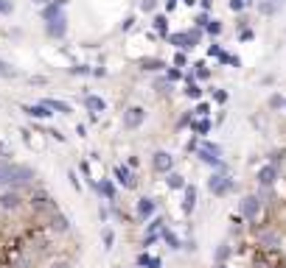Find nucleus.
Listing matches in <instances>:
<instances>
[{
  "mask_svg": "<svg viewBox=\"0 0 286 268\" xmlns=\"http://www.w3.org/2000/svg\"><path fill=\"white\" fill-rule=\"evenodd\" d=\"M196 156H199L205 165H213V168H225V162H222V148L216 143H202L199 148H196Z\"/></svg>",
  "mask_w": 286,
  "mask_h": 268,
  "instance_id": "nucleus-1",
  "label": "nucleus"
},
{
  "mask_svg": "<svg viewBox=\"0 0 286 268\" xmlns=\"http://www.w3.org/2000/svg\"><path fill=\"white\" fill-rule=\"evenodd\" d=\"M208 190H211L213 196H227V193L233 190V179L225 176V173H213V176L208 179Z\"/></svg>",
  "mask_w": 286,
  "mask_h": 268,
  "instance_id": "nucleus-2",
  "label": "nucleus"
},
{
  "mask_svg": "<svg viewBox=\"0 0 286 268\" xmlns=\"http://www.w3.org/2000/svg\"><path fill=\"white\" fill-rule=\"evenodd\" d=\"M152 168L157 173H166V176H169L171 168H174V156H171L169 151H154L152 154Z\"/></svg>",
  "mask_w": 286,
  "mask_h": 268,
  "instance_id": "nucleus-3",
  "label": "nucleus"
},
{
  "mask_svg": "<svg viewBox=\"0 0 286 268\" xmlns=\"http://www.w3.org/2000/svg\"><path fill=\"white\" fill-rule=\"evenodd\" d=\"M143 120H146V109L129 106L127 112H124V129H138V126H143Z\"/></svg>",
  "mask_w": 286,
  "mask_h": 268,
  "instance_id": "nucleus-4",
  "label": "nucleus"
},
{
  "mask_svg": "<svg viewBox=\"0 0 286 268\" xmlns=\"http://www.w3.org/2000/svg\"><path fill=\"white\" fill-rule=\"evenodd\" d=\"M45 31H48L51 39H62V36L67 34V17L65 14H59V17L48 20V23H45Z\"/></svg>",
  "mask_w": 286,
  "mask_h": 268,
  "instance_id": "nucleus-5",
  "label": "nucleus"
},
{
  "mask_svg": "<svg viewBox=\"0 0 286 268\" xmlns=\"http://www.w3.org/2000/svg\"><path fill=\"white\" fill-rule=\"evenodd\" d=\"M23 112L28 115V118H39V120H45V118H51V112H54V109L45 106V103H25Z\"/></svg>",
  "mask_w": 286,
  "mask_h": 268,
  "instance_id": "nucleus-6",
  "label": "nucleus"
},
{
  "mask_svg": "<svg viewBox=\"0 0 286 268\" xmlns=\"http://www.w3.org/2000/svg\"><path fill=\"white\" fill-rule=\"evenodd\" d=\"M258 209H261V201H258L256 196H247V198L241 201V215H244V218L253 221V218L258 215Z\"/></svg>",
  "mask_w": 286,
  "mask_h": 268,
  "instance_id": "nucleus-7",
  "label": "nucleus"
},
{
  "mask_svg": "<svg viewBox=\"0 0 286 268\" xmlns=\"http://www.w3.org/2000/svg\"><path fill=\"white\" fill-rule=\"evenodd\" d=\"M65 3H67V0H51L48 6L43 9V20H45V23H48V20H54V17H59L62 9H65Z\"/></svg>",
  "mask_w": 286,
  "mask_h": 268,
  "instance_id": "nucleus-8",
  "label": "nucleus"
},
{
  "mask_svg": "<svg viewBox=\"0 0 286 268\" xmlns=\"http://www.w3.org/2000/svg\"><path fill=\"white\" fill-rule=\"evenodd\" d=\"M196 209V187L194 185H185V198H183V212L191 215Z\"/></svg>",
  "mask_w": 286,
  "mask_h": 268,
  "instance_id": "nucleus-9",
  "label": "nucleus"
},
{
  "mask_svg": "<svg viewBox=\"0 0 286 268\" xmlns=\"http://www.w3.org/2000/svg\"><path fill=\"white\" fill-rule=\"evenodd\" d=\"M154 209H157V207H154V198H146V196H143V198L138 201V218H143V221L152 218Z\"/></svg>",
  "mask_w": 286,
  "mask_h": 268,
  "instance_id": "nucleus-10",
  "label": "nucleus"
},
{
  "mask_svg": "<svg viewBox=\"0 0 286 268\" xmlns=\"http://www.w3.org/2000/svg\"><path fill=\"white\" fill-rule=\"evenodd\" d=\"M115 182H118V185H124V187H135L132 171H129V168H124V165H118L115 168Z\"/></svg>",
  "mask_w": 286,
  "mask_h": 268,
  "instance_id": "nucleus-11",
  "label": "nucleus"
},
{
  "mask_svg": "<svg viewBox=\"0 0 286 268\" xmlns=\"http://www.w3.org/2000/svg\"><path fill=\"white\" fill-rule=\"evenodd\" d=\"M14 173H17V165L0 162V185H14Z\"/></svg>",
  "mask_w": 286,
  "mask_h": 268,
  "instance_id": "nucleus-12",
  "label": "nucleus"
},
{
  "mask_svg": "<svg viewBox=\"0 0 286 268\" xmlns=\"http://www.w3.org/2000/svg\"><path fill=\"white\" fill-rule=\"evenodd\" d=\"M275 179H278V171H275V165H264L261 171H258V182H261V185H272Z\"/></svg>",
  "mask_w": 286,
  "mask_h": 268,
  "instance_id": "nucleus-13",
  "label": "nucleus"
},
{
  "mask_svg": "<svg viewBox=\"0 0 286 268\" xmlns=\"http://www.w3.org/2000/svg\"><path fill=\"white\" fill-rule=\"evenodd\" d=\"M85 106L90 109L93 115H98V112H104V109H107V101H104V98H98V95H87L85 98Z\"/></svg>",
  "mask_w": 286,
  "mask_h": 268,
  "instance_id": "nucleus-14",
  "label": "nucleus"
},
{
  "mask_svg": "<svg viewBox=\"0 0 286 268\" xmlns=\"http://www.w3.org/2000/svg\"><path fill=\"white\" fill-rule=\"evenodd\" d=\"M98 193H101L107 201H115V185H112L110 179H101V182H98Z\"/></svg>",
  "mask_w": 286,
  "mask_h": 268,
  "instance_id": "nucleus-15",
  "label": "nucleus"
},
{
  "mask_svg": "<svg viewBox=\"0 0 286 268\" xmlns=\"http://www.w3.org/2000/svg\"><path fill=\"white\" fill-rule=\"evenodd\" d=\"M67 227H70V221H67L62 212H54V218H51V229L62 235V232H67Z\"/></svg>",
  "mask_w": 286,
  "mask_h": 268,
  "instance_id": "nucleus-16",
  "label": "nucleus"
},
{
  "mask_svg": "<svg viewBox=\"0 0 286 268\" xmlns=\"http://www.w3.org/2000/svg\"><path fill=\"white\" fill-rule=\"evenodd\" d=\"M0 207H3V209H17L20 207V196H17V193H3V196H0Z\"/></svg>",
  "mask_w": 286,
  "mask_h": 268,
  "instance_id": "nucleus-17",
  "label": "nucleus"
},
{
  "mask_svg": "<svg viewBox=\"0 0 286 268\" xmlns=\"http://www.w3.org/2000/svg\"><path fill=\"white\" fill-rule=\"evenodd\" d=\"M45 106H51L54 112H59V115H70L73 109H70V103H65V101H56V98H48V101H43Z\"/></svg>",
  "mask_w": 286,
  "mask_h": 268,
  "instance_id": "nucleus-18",
  "label": "nucleus"
},
{
  "mask_svg": "<svg viewBox=\"0 0 286 268\" xmlns=\"http://www.w3.org/2000/svg\"><path fill=\"white\" fill-rule=\"evenodd\" d=\"M283 9V0H264L261 6H258V12L261 14H275V12H280Z\"/></svg>",
  "mask_w": 286,
  "mask_h": 268,
  "instance_id": "nucleus-19",
  "label": "nucleus"
},
{
  "mask_svg": "<svg viewBox=\"0 0 286 268\" xmlns=\"http://www.w3.org/2000/svg\"><path fill=\"white\" fill-rule=\"evenodd\" d=\"M160 238H163L166 243H169V249H183V246H180V238H177V235L171 232L169 227H163V232H160Z\"/></svg>",
  "mask_w": 286,
  "mask_h": 268,
  "instance_id": "nucleus-20",
  "label": "nucleus"
},
{
  "mask_svg": "<svg viewBox=\"0 0 286 268\" xmlns=\"http://www.w3.org/2000/svg\"><path fill=\"white\" fill-rule=\"evenodd\" d=\"M169 187L171 190H185V176H180V173H169Z\"/></svg>",
  "mask_w": 286,
  "mask_h": 268,
  "instance_id": "nucleus-21",
  "label": "nucleus"
},
{
  "mask_svg": "<svg viewBox=\"0 0 286 268\" xmlns=\"http://www.w3.org/2000/svg\"><path fill=\"white\" fill-rule=\"evenodd\" d=\"M185 95L194 98V101H196V98H202V87H199V84H196L191 76H188V89H185Z\"/></svg>",
  "mask_w": 286,
  "mask_h": 268,
  "instance_id": "nucleus-22",
  "label": "nucleus"
},
{
  "mask_svg": "<svg viewBox=\"0 0 286 268\" xmlns=\"http://www.w3.org/2000/svg\"><path fill=\"white\" fill-rule=\"evenodd\" d=\"M191 129L196 131V134H208V131H211V120H194V123H191Z\"/></svg>",
  "mask_w": 286,
  "mask_h": 268,
  "instance_id": "nucleus-23",
  "label": "nucleus"
},
{
  "mask_svg": "<svg viewBox=\"0 0 286 268\" xmlns=\"http://www.w3.org/2000/svg\"><path fill=\"white\" fill-rule=\"evenodd\" d=\"M140 67H143V70H160L163 62H160V59H143V62H140Z\"/></svg>",
  "mask_w": 286,
  "mask_h": 268,
  "instance_id": "nucleus-24",
  "label": "nucleus"
},
{
  "mask_svg": "<svg viewBox=\"0 0 286 268\" xmlns=\"http://www.w3.org/2000/svg\"><path fill=\"white\" fill-rule=\"evenodd\" d=\"M154 28H157L163 36H169V34H166V28H169V20H166L163 14H157V17H154Z\"/></svg>",
  "mask_w": 286,
  "mask_h": 268,
  "instance_id": "nucleus-25",
  "label": "nucleus"
},
{
  "mask_svg": "<svg viewBox=\"0 0 286 268\" xmlns=\"http://www.w3.org/2000/svg\"><path fill=\"white\" fill-rule=\"evenodd\" d=\"M12 12H14V3H12V0H0V14H3V17H9Z\"/></svg>",
  "mask_w": 286,
  "mask_h": 268,
  "instance_id": "nucleus-26",
  "label": "nucleus"
},
{
  "mask_svg": "<svg viewBox=\"0 0 286 268\" xmlns=\"http://www.w3.org/2000/svg\"><path fill=\"white\" fill-rule=\"evenodd\" d=\"M0 76H6V78H12V76H17V70H14V67H9L6 62L0 59Z\"/></svg>",
  "mask_w": 286,
  "mask_h": 268,
  "instance_id": "nucleus-27",
  "label": "nucleus"
},
{
  "mask_svg": "<svg viewBox=\"0 0 286 268\" xmlns=\"http://www.w3.org/2000/svg\"><path fill=\"white\" fill-rule=\"evenodd\" d=\"M149 262H152V254H146V251H140V254H138V265H140V268H146Z\"/></svg>",
  "mask_w": 286,
  "mask_h": 268,
  "instance_id": "nucleus-28",
  "label": "nucleus"
},
{
  "mask_svg": "<svg viewBox=\"0 0 286 268\" xmlns=\"http://www.w3.org/2000/svg\"><path fill=\"white\" fill-rule=\"evenodd\" d=\"M70 73H73V76H87V73H93V70L87 65H79V67H70Z\"/></svg>",
  "mask_w": 286,
  "mask_h": 268,
  "instance_id": "nucleus-29",
  "label": "nucleus"
},
{
  "mask_svg": "<svg viewBox=\"0 0 286 268\" xmlns=\"http://www.w3.org/2000/svg\"><path fill=\"white\" fill-rule=\"evenodd\" d=\"M194 67H196V78H208V76H211V70H208L202 62H199V65H194Z\"/></svg>",
  "mask_w": 286,
  "mask_h": 268,
  "instance_id": "nucleus-30",
  "label": "nucleus"
},
{
  "mask_svg": "<svg viewBox=\"0 0 286 268\" xmlns=\"http://www.w3.org/2000/svg\"><path fill=\"white\" fill-rule=\"evenodd\" d=\"M205 28H208V34H213V36H216V34H219V31H222V25L216 23V20H211V23H208Z\"/></svg>",
  "mask_w": 286,
  "mask_h": 268,
  "instance_id": "nucleus-31",
  "label": "nucleus"
},
{
  "mask_svg": "<svg viewBox=\"0 0 286 268\" xmlns=\"http://www.w3.org/2000/svg\"><path fill=\"white\" fill-rule=\"evenodd\" d=\"M67 179H70V185H73L76 190H81V182H79V176H76V171H67Z\"/></svg>",
  "mask_w": 286,
  "mask_h": 268,
  "instance_id": "nucleus-32",
  "label": "nucleus"
},
{
  "mask_svg": "<svg viewBox=\"0 0 286 268\" xmlns=\"http://www.w3.org/2000/svg\"><path fill=\"white\" fill-rule=\"evenodd\" d=\"M166 87H171V81H169V76H163V78H157V84H154V89H160L163 92Z\"/></svg>",
  "mask_w": 286,
  "mask_h": 268,
  "instance_id": "nucleus-33",
  "label": "nucleus"
},
{
  "mask_svg": "<svg viewBox=\"0 0 286 268\" xmlns=\"http://www.w3.org/2000/svg\"><path fill=\"white\" fill-rule=\"evenodd\" d=\"M112 240H115V235L107 229V232H104V249H112Z\"/></svg>",
  "mask_w": 286,
  "mask_h": 268,
  "instance_id": "nucleus-34",
  "label": "nucleus"
},
{
  "mask_svg": "<svg viewBox=\"0 0 286 268\" xmlns=\"http://www.w3.org/2000/svg\"><path fill=\"white\" fill-rule=\"evenodd\" d=\"M194 112L199 115V118H208V112H211V106H208V103H199V106H196Z\"/></svg>",
  "mask_w": 286,
  "mask_h": 268,
  "instance_id": "nucleus-35",
  "label": "nucleus"
},
{
  "mask_svg": "<svg viewBox=\"0 0 286 268\" xmlns=\"http://www.w3.org/2000/svg\"><path fill=\"white\" fill-rule=\"evenodd\" d=\"M166 76H169V81H180V76H183V73L177 70V67H171V70L166 73Z\"/></svg>",
  "mask_w": 286,
  "mask_h": 268,
  "instance_id": "nucleus-36",
  "label": "nucleus"
},
{
  "mask_svg": "<svg viewBox=\"0 0 286 268\" xmlns=\"http://www.w3.org/2000/svg\"><path fill=\"white\" fill-rule=\"evenodd\" d=\"M213 98H216L219 103H225L227 101V92H225V89H216V92H213Z\"/></svg>",
  "mask_w": 286,
  "mask_h": 268,
  "instance_id": "nucleus-37",
  "label": "nucleus"
},
{
  "mask_svg": "<svg viewBox=\"0 0 286 268\" xmlns=\"http://www.w3.org/2000/svg\"><path fill=\"white\" fill-rule=\"evenodd\" d=\"M244 6H247V3H244V0H230V9H233V12H241Z\"/></svg>",
  "mask_w": 286,
  "mask_h": 268,
  "instance_id": "nucleus-38",
  "label": "nucleus"
},
{
  "mask_svg": "<svg viewBox=\"0 0 286 268\" xmlns=\"http://www.w3.org/2000/svg\"><path fill=\"white\" fill-rule=\"evenodd\" d=\"M132 25H135V17H127V20H124V23H121V31H129V28H132Z\"/></svg>",
  "mask_w": 286,
  "mask_h": 268,
  "instance_id": "nucleus-39",
  "label": "nucleus"
},
{
  "mask_svg": "<svg viewBox=\"0 0 286 268\" xmlns=\"http://www.w3.org/2000/svg\"><path fill=\"white\" fill-rule=\"evenodd\" d=\"M154 6H157V0H143V12H152Z\"/></svg>",
  "mask_w": 286,
  "mask_h": 268,
  "instance_id": "nucleus-40",
  "label": "nucleus"
},
{
  "mask_svg": "<svg viewBox=\"0 0 286 268\" xmlns=\"http://www.w3.org/2000/svg\"><path fill=\"white\" fill-rule=\"evenodd\" d=\"M174 65H177V67H185V53H177V56H174Z\"/></svg>",
  "mask_w": 286,
  "mask_h": 268,
  "instance_id": "nucleus-41",
  "label": "nucleus"
},
{
  "mask_svg": "<svg viewBox=\"0 0 286 268\" xmlns=\"http://www.w3.org/2000/svg\"><path fill=\"white\" fill-rule=\"evenodd\" d=\"M269 103H272V106H275V109H278V106H283V103H286V101H283V98H280V95H272V101H269Z\"/></svg>",
  "mask_w": 286,
  "mask_h": 268,
  "instance_id": "nucleus-42",
  "label": "nucleus"
},
{
  "mask_svg": "<svg viewBox=\"0 0 286 268\" xmlns=\"http://www.w3.org/2000/svg\"><path fill=\"white\" fill-rule=\"evenodd\" d=\"M227 251H230V249H227V246H222V249L216 251V260H225V257H227Z\"/></svg>",
  "mask_w": 286,
  "mask_h": 268,
  "instance_id": "nucleus-43",
  "label": "nucleus"
},
{
  "mask_svg": "<svg viewBox=\"0 0 286 268\" xmlns=\"http://www.w3.org/2000/svg\"><path fill=\"white\" fill-rule=\"evenodd\" d=\"M48 134H51V137H56V140H59V143H65V134H62V131H48Z\"/></svg>",
  "mask_w": 286,
  "mask_h": 268,
  "instance_id": "nucleus-44",
  "label": "nucleus"
},
{
  "mask_svg": "<svg viewBox=\"0 0 286 268\" xmlns=\"http://www.w3.org/2000/svg\"><path fill=\"white\" fill-rule=\"evenodd\" d=\"M208 53H211V56H222V50H219V45H211V48H208Z\"/></svg>",
  "mask_w": 286,
  "mask_h": 268,
  "instance_id": "nucleus-45",
  "label": "nucleus"
},
{
  "mask_svg": "<svg viewBox=\"0 0 286 268\" xmlns=\"http://www.w3.org/2000/svg\"><path fill=\"white\" fill-rule=\"evenodd\" d=\"M146 268H160V257H152V262H149Z\"/></svg>",
  "mask_w": 286,
  "mask_h": 268,
  "instance_id": "nucleus-46",
  "label": "nucleus"
},
{
  "mask_svg": "<svg viewBox=\"0 0 286 268\" xmlns=\"http://www.w3.org/2000/svg\"><path fill=\"white\" fill-rule=\"evenodd\" d=\"M174 6H177V0H166V9L169 12H174Z\"/></svg>",
  "mask_w": 286,
  "mask_h": 268,
  "instance_id": "nucleus-47",
  "label": "nucleus"
},
{
  "mask_svg": "<svg viewBox=\"0 0 286 268\" xmlns=\"http://www.w3.org/2000/svg\"><path fill=\"white\" fill-rule=\"evenodd\" d=\"M51 268H70V265H67L65 260H59V262H54V265H51Z\"/></svg>",
  "mask_w": 286,
  "mask_h": 268,
  "instance_id": "nucleus-48",
  "label": "nucleus"
},
{
  "mask_svg": "<svg viewBox=\"0 0 286 268\" xmlns=\"http://www.w3.org/2000/svg\"><path fill=\"white\" fill-rule=\"evenodd\" d=\"M34 3H39V6H48L51 0H34Z\"/></svg>",
  "mask_w": 286,
  "mask_h": 268,
  "instance_id": "nucleus-49",
  "label": "nucleus"
},
{
  "mask_svg": "<svg viewBox=\"0 0 286 268\" xmlns=\"http://www.w3.org/2000/svg\"><path fill=\"white\" fill-rule=\"evenodd\" d=\"M183 3H185V6H194V3H196V0H183Z\"/></svg>",
  "mask_w": 286,
  "mask_h": 268,
  "instance_id": "nucleus-50",
  "label": "nucleus"
},
{
  "mask_svg": "<svg viewBox=\"0 0 286 268\" xmlns=\"http://www.w3.org/2000/svg\"><path fill=\"white\" fill-rule=\"evenodd\" d=\"M216 268H225V265H216Z\"/></svg>",
  "mask_w": 286,
  "mask_h": 268,
  "instance_id": "nucleus-51",
  "label": "nucleus"
}]
</instances>
